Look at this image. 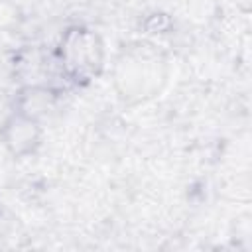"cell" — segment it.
Instances as JSON below:
<instances>
[{
	"label": "cell",
	"mask_w": 252,
	"mask_h": 252,
	"mask_svg": "<svg viewBox=\"0 0 252 252\" xmlns=\"http://www.w3.org/2000/svg\"><path fill=\"white\" fill-rule=\"evenodd\" d=\"M159 61L150 53H126L122 61H118L116 87L122 98L126 100H144L154 96L161 83L163 75L158 71Z\"/></svg>",
	"instance_id": "obj_2"
},
{
	"label": "cell",
	"mask_w": 252,
	"mask_h": 252,
	"mask_svg": "<svg viewBox=\"0 0 252 252\" xmlns=\"http://www.w3.org/2000/svg\"><path fill=\"white\" fill-rule=\"evenodd\" d=\"M106 49L100 33L89 26H67L57 43V63L65 79L77 87L91 85L104 69Z\"/></svg>",
	"instance_id": "obj_1"
},
{
	"label": "cell",
	"mask_w": 252,
	"mask_h": 252,
	"mask_svg": "<svg viewBox=\"0 0 252 252\" xmlns=\"http://www.w3.org/2000/svg\"><path fill=\"white\" fill-rule=\"evenodd\" d=\"M173 28V20L167 12H150L144 20H142V30L146 35H161V33H169Z\"/></svg>",
	"instance_id": "obj_5"
},
{
	"label": "cell",
	"mask_w": 252,
	"mask_h": 252,
	"mask_svg": "<svg viewBox=\"0 0 252 252\" xmlns=\"http://www.w3.org/2000/svg\"><path fill=\"white\" fill-rule=\"evenodd\" d=\"M0 140L12 158H30L37 152L43 140L41 120L12 110L0 126Z\"/></svg>",
	"instance_id": "obj_3"
},
{
	"label": "cell",
	"mask_w": 252,
	"mask_h": 252,
	"mask_svg": "<svg viewBox=\"0 0 252 252\" xmlns=\"http://www.w3.org/2000/svg\"><path fill=\"white\" fill-rule=\"evenodd\" d=\"M57 93L47 85H26L16 94L14 110L32 116L35 120H41L45 114H49L55 108Z\"/></svg>",
	"instance_id": "obj_4"
}]
</instances>
